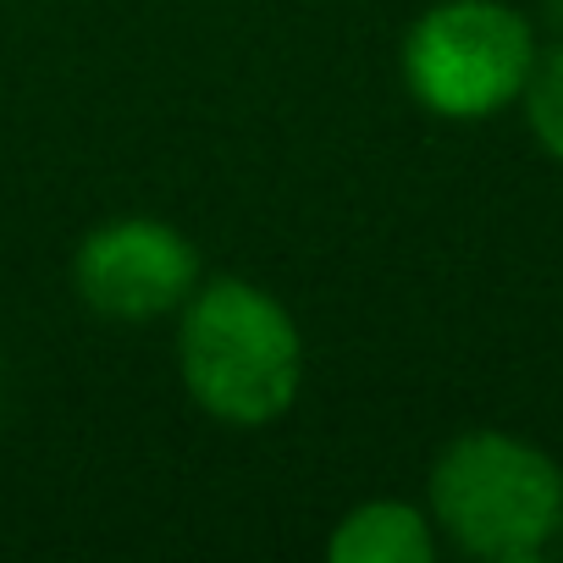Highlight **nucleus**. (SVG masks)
I'll list each match as a JSON object with an SVG mask.
<instances>
[{
  "mask_svg": "<svg viewBox=\"0 0 563 563\" xmlns=\"http://www.w3.org/2000/svg\"><path fill=\"white\" fill-rule=\"evenodd\" d=\"M177 365L188 398L221 426H271L299 404L305 338L276 294L243 276L199 282L177 310Z\"/></svg>",
  "mask_w": 563,
  "mask_h": 563,
  "instance_id": "nucleus-1",
  "label": "nucleus"
},
{
  "mask_svg": "<svg viewBox=\"0 0 563 563\" xmlns=\"http://www.w3.org/2000/svg\"><path fill=\"white\" fill-rule=\"evenodd\" d=\"M332 563H431L437 558V525L426 508L398 497H371L338 519L327 536Z\"/></svg>",
  "mask_w": 563,
  "mask_h": 563,
  "instance_id": "nucleus-5",
  "label": "nucleus"
},
{
  "mask_svg": "<svg viewBox=\"0 0 563 563\" xmlns=\"http://www.w3.org/2000/svg\"><path fill=\"white\" fill-rule=\"evenodd\" d=\"M73 288L106 321H166L199 288V249L155 216H117L78 243Z\"/></svg>",
  "mask_w": 563,
  "mask_h": 563,
  "instance_id": "nucleus-4",
  "label": "nucleus"
},
{
  "mask_svg": "<svg viewBox=\"0 0 563 563\" xmlns=\"http://www.w3.org/2000/svg\"><path fill=\"white\" fill-rule=\"evenodd\" d=\"M431 525L470 558L530 563L563 530V470L514 431L453 437L426 481Z\"/></svg>",
  "mask_w": 563,
  "mask_h": 563,
  "instance_id": "nucleus-2",
  "label": "nucleus"
},
{
  "mask_svg": "<svg viewBox=\"0 0 563 563\" xmlns=\"http://www.w3.org/2000/svg\"><path fill=\"white\" fill-rule=\"evenodd\" d=\"M536 29L503 0H437L404 34V84L442 122L508 111L536 67Z\"/></svg>",
  "mask_w": 563,
  "mask_h": 563,
  "instance_id": "nucleus-3",
  "label": "nucleus"
},
{
  "mask_svg": "<svg viewBox=\"0 0 563 563\" xmlns=\"http://www.w3.org/2000/svg\"><path fill=\"white\" fill-rule=\"evenodd\" d=\"M519 100H525V122H530L536 144L563 166V45L547 51V56H536L530 84H525Z\"/></svg>",
  "mask_w": 563,
  "mask_h": 563,
  "instance_id": "nucleus-6",
  "label": "nucleus"
}]
</instances>
